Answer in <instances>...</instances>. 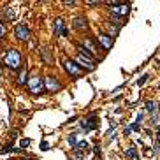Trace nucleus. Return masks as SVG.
<instances>
[{
    "label": "nucleus",
    "mask_w": 160,
    "mask_h": 160,
    "mask_svg": "<svg viewBox=\"0 0 160 160\" xmlns=\"http://www.w3.org/2000/svg\"><path fill=\"white\" fill-rule=\"evenodd\" d=\"M41 149H42V151H48V149H50V144H48V143H41Z\"/></svg>",
    "instance_id": "obj_23"
},
{
    "label": "nucleus",
    "mask_w": 160,
    "mask_h": 160,
    "mask_svg": "<svg viewBox=\"0 0 160 160\" xmlns=\"http://www.w3.org/2000/svg\"><path fill=\"white\" fill-rule=\"evenodd\" d=\"M158 88H160V86H158Z\"/></svg>",
    "instance_id": "obj_28"
},
{
    "label": "nucleus",
    "mask_w": 160,
    "mask_h": 160,
    "mask_svg": "<svg viewBox=\"0 0 160 160\" xmlns=\"http://www.w3.org/2000/svg\"><path fill=\"white\" fill-rule=\"evenodd\" d=\"M4 63H6L9 69H14L18 71L19 67H21V53L14 48H9L6 51V55H4Z\"/></svg>",
    "instance_id": "obj_1"
},
{
    "label": "nucleus",
    "mask_w": 160,
    "mask_h": 160,
    "mask_svg": "<svg viewBox=\"0 0 160 160\" xmlns=\"http://www.w3.org/2000/svg\"><path fill=\"white\" fill-rule=\"evenodd\" d=\"M125 155H127L128 158L132 160H139V155H137V148L136 146H130L128 149H125Z\"/></svg>",
    "instance_id": "obj_12"
},
{
    "label": "nucleus",
    "mask_w": 160,
    "mask_h": 160,
    "mask_svg": "<svg viewBox=\"0 0 160 160\" xmlns=\"http://www.w3.org/2000/svg\"><path fill=\"white\" fill-rule=\"evenodd\" d=\"M143 120H144V115H143V113H139V115H137V120H136V123H141Z\"/></svg>",
    "instance_id": "obj_24"
},
{
    "label": "nucleus",
    "mask_w": 160,
    "mask_h": 160,
    "mask_svg": "<svg viewBox=\"0 0 160 160\" xmlns=\"http://www.w3.org/2000/svg\"><path fill=\"white\" fill-rule=\"evenodd\" d=\"M4 12H6V19H7V21H14V18H16V11H14V7H6Z\"/></svg>",
    "instance_id": "obj_13"
},
{
    "label": "nucleus",
    "mask_w": 160,
    "mask_h": 160,
    "mask_svg": "<svg viewBox=\"0 0 160 160\" xmlns=\"http://www.w3.org/2000/svg\"><path fill=\"white\" fill-rule=\"evenodd\" d=\"M130 130H134V132H139V130H141V125H139V123H132V125H130Z\"/></svg>",
    "instance_id": "obj_21"
},
{
    "label": "nucleus",
    "mask_w": 160,
    "mask_h": 160,
    "mask_svg": "<svg viewBox=\"0 0 160 160\" xmlns=\"http://www.w3.org/2000/svg\"><path fill=\"white\" fill-rule=\"evenodd\" d=\"M144 155H146V157H151V155H153V151H151V149H146V151H144Z\"/></svg>",
    "instance_id": "obj_26"
},
{
    "label": "nucleus",
    "mask_w": 160,
    "mask_h": 160,
    "mask_svg": "<svg viewBox=\"0 0 160 160\" xmlns=\"http://www.w3.org/2000/svg\"><path fill=\"white\" fill-rule=\"evenodd\" d=\"M4 37H6V27H4V25L0 23V41H2Z\"/></svg>",
    "instance_id": "obj_20"
},
{
    "label": "nucleus",
    "mask_w": 160,
    "mask_h": 160,
    "mask_svg": "<svg viewBox=\"0 0 160 160\" xmlns=\"http://www.w3.org/2000/svg\"><path fill=\"white\" fill-rule=\"evenodd\" d=\"M146 109L153 115V113H157V102H153V100H148L146 102Z\"/></svg>",
    "instance_id": "obj_15"
},
{
    "label": "nucleus",
    "mask_w": 160,
    "mask_h": 160,
    "mask_svg": "<svg viewBox=\"0 0 160 160\" xmlns=\"http://www.w3.org/2000/svg\"><path fill=\"white\" fill-rule=\"evenodd\" d=\"M97 41L102 44L104 51H109L113 48V37H111V33H104V32L97 33Z\"/></svg>",
    "instance_id": "obj_8"
},
{
    "label": "nucleus",
    "mask_w": 160,
    "mask_h": 160,
    "mask_svg": "<svg viewBox=\"0 0 160 160\" xmlns=\"http://www.w3.org/2000/svg\"><path fill=\"white\" fill-rule=\"evenodd\" d=\"M44 84H46V92H58V90H62V83L56 79L55 76H48L44 79Z\"/></svg>",
    "instance_id": "obj_7"
},
{
    "label": "nucleus",
    "mask_w": 160,
    "mask_h": 160,
    "mask_svg": "<svg viewBox=\"0 0 160 160\" xmlns=\"http://www.w3.org/2000/svg\"><path fill=\"white\" fill-rule=\"evenodd\" d=\"M63 67H65L67 74H69L72 79H77V77L83 76V69L77 65L74 60H65V62H63Z\"/></svg>",
    "instance_id": "obj_4"
},
{
    "label": "nucleus",
    "mask_w": 160,
    "mask_h": 160,
    "mask_svg": "<svg viewBox=\"0 0 160 160\" xmlns=\"http://www.w3.org/2000/svg\"><path fill=\"white\" fill-rule=\"evenodd\" d=\"M55 32H56V35L69 37V30L63 27V19H62V18H56V19H55Z\"/></svg>",
    "instance_id": "obj_9"
},
{
    "label": "nucleus",
    "mask_w": 160,
    "mask_h": 160,
    "mask_svg": "<svg viewBox=\"0 0 160 160\" xmlns=\"http://www.w3.org/2000/svg\"><path fill=\"white\" fill-rule=\"evenodd\" d=\"M27 86H28V90H30L33 95H39V93H42V92H46L44 79H42L41 76H32L27 81Z\"/></svg>",
    "instance_id": "obj_2"
},
{
    "label": "nucleus",
    "mask_w": 160,
    "mask_h": 160,
    "mask_svg": "<svg viewBox=\"0 0 160 160\" xmlns=\"http://www.w3.org/2000/svg\"><path fill=\"white\" fill-rule=\"evenodd\" d=\"M148 74H144V76H141V77H139V79H137V84H139V86H143V84L144 83H146V81H148Z\"/></svg>",
    "instance_id": "obj_17"
},
{
    "label": "nucleus",
    "mask_w": 160,
    "mask_h": 160,
    "mask_svg": "<svg viewBox=\"0 0 160 160\" xmlns=\"http://www.w3.org/2000/svg\"><path fill=\"white\" fill-rule=\"evenodd\" d=\"M111 6V12L118 18L127 16L128 11H130V4H125V2H109Z\"/></svg>",
    "instance_id": "obj_3"
},
{
    "label": "nucleus",
    "mask_w": 160,
    "mask_h": 160,
    "mask_svg": "<svg viewBox=\"0 0 160 160\" xmlns=\"http://www.w3.org/2000/svg\"><path fill=\"white\" fill-rule=\"evenodd\" d=\"M72 27L76 28V30H79V32H84V30L88 28V21H86L84 18H76V19L72 21Z\"/></svg>",
    "instance_id": "obj_10"
},
{
    "label": "nucleus",
    "mask_w": 160,
    "mask_h": 160,
    "mask_svg": "<svg viewBox=\"0 0 160 160\" xmlns=\"http://www.w3.org/2000/svg\"><path fill=\"white\" fill-rule=\"evenodd\" d=\"M18 83H19V84H25V83H27V74H25V72H21V74H19V77H18Z\"/></svg>",
    "instance_id": "obj_18"
},
{
    "label": "nucleus",
    "mask_w": 160,
    "mask_h": 160,
    "mask_svg": "<svg viewBox=\"0 0 160 160\" xmlns=\"http://www.w3.org/2000/svg\"><path fill=\"white\" fill-rule=\"evenodd\" d=\"M14 35H16L18 41H28L30 39V28H28V25H25V23H21V25H18L16 30H14Z\"/></svg>",
    "instance_id": "obj_5"
},
{
    "label": "nucleus",
    "mask_w": 160,
    "mask_h": 160,
    "mask_svg": "<svg viewBox=\"0 0 160 160\" xmlns=\"http://www.w3.org/2000/svg\"><path fill=\"white\" fill-rule=\"evenodd\" d=\"M86 149H88V143H86V141H79V143L74 146V151H83L84 153Z\"/></svg>",
    "instance_id": "obj_14"
},
{
    "label": "nucleus",
    "mask_w": 160,
    "mask_h": 160,
    "mask_svg": "<svg viewBox=\"0 0 160 160\" xmlns=\"http://www.w3.org/2000/svg\"><path fill=\"white\" fill-rule=\"evenodd\" d=\"M67 141H69V144H71V148H74L77 144V141H76V132H72L69 137H67Z\"/></svg>",
    "instance_id": "obj_16"
},
{
    "label": "nucleus",
    "mask_w": 160,
    "mask_h": 160,
    "mask_svg": "<svg viewBox=\"0 0 160 160\" xmlns=\"http://www.w3.org/2000/svg\"><path fill=\"white\" fill-rule=\"evenodd\" d=\"M44 60H46V63L51 62V55H50V51H48V48H44Z\"/></svg>",
    "instance_id": "obj_19"
},
{
    "label": "nucleus",
    "mask_w": 160,
    "mask_h": 160,
    "mask_svg": "<svg viewBox=\"0 0 160 160\" xmlns=\"http://www.w3.org/2000/svg\"><path fill=\"white\" fill-rule=\"evenodd\" d=\"M99 127V120H97V116L92 115L88 118H84L83 122H81V128H83L84 132H90V130H95V128Z\"/></svg>",
    "instance_id": "obj_6"
},
{
    "label": "nucleus",
    "mask_w": 160,
    "mask_h": 160,
    "mask_svg": "<svg viewBox=\"0 0 160 160\" xmlns=\"http://www.w3.org/2000/svg\"><path fill=\"white\" fill-rule=\"evenodd\" d=\"M19 146H21V148H27V146H30V139H21Z\"/></svg>",
    "instance_id": "obj_22"
},
{
    "label": "nucleus",
    "mask_w": 160,
    "mask_h": 160,
    "mask_svg": "<svg viewBox=\"0 0 160 160\" xmlns=\"http://www.w3.org/2000/svg\"><path fill=\"white\" fill-rule=\"evenodd\" d=\"M81 46H83L84 50H88L92 55H95V51H97V48H95V44H93V41L92 39H83V42H81Z\"/></svg>",
    "instance_id": "obj_11"
},
{
    "label": "nucleus",
    "mask_w": 160,
    "mask_h": 160,
    "mask_svg": "<svg viewBox=\"0 0 160 160\" xmlns=\"http://www.w3.org/2000/svg\"><path fill=\"white\" fill-rule=\"evenodd\" d=\"M130 132H132V130H130V127H125V130H123V134H125V136H130Z\"/></svg>",
    "instance_id": "obj_25"
},
{
    "label": "nucleus",
    "mask_w": 160,
    "mask_h": 160,
    "mask_svg": "<svg viewBox=\"0 0 160 160\" xmlns=\"http://www.w3.org/2000/svg\"><path fill=\"white\" fill-rule=\"evenodd\" d=\"M63 4H65V6H76V2H69V0H65Z\"/></svg>",
    "instance_id": "obj_27"
}]
</instances>
